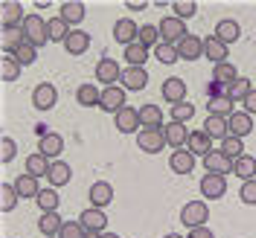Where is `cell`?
<instances>
[{
  "mask_svg": "<svg viewBox=\"0 0 256 238\" xmlns=\"http://www.w3.org/2000/svg\"><path fill=\"white\" fill-rule=\"evenodd\" d=\"M158 29H160V38H163V44H172V47H178L190 32H186V23L180 20V17H163L158 23Z\"/></svg>",
  "mask_w": 256,
  "mask_h": 238,
  "instance_id": "obj_1",
  "label": "cell"
},
{
  "mask_svg": "<svg viewBox=\"0 0 256 238\" xmlns=\"http://www.w3.org/2000/svg\"><path fill=\"white\" fill-rule=\"evenodd\" d=\"M24 32H26V41H30L32 47H44V44H50V26H47L44 17L26 15V20H24Z\"/></svg>",
  "mask_w": 256,
  "mask_h": 238,
  "instance_id": "obj_2",
  "label": "cell"
},
{
  "mask_svg": "<svg viewBox=\"0 0 256 238\" xmlns=\"http://www.w3.org/2000/svg\"><path fill=\"white\" fill-rule=\"evenodd\" d=\"M207 218H210V207L204 204V201H190V204H184V209H180V221L186 224L190 230L204 227Z\"/></svg>",
  "mask_w": 256,
  "mask_h": 238,
  "instance_id": "obj_3",
  "label": "cell"
},
{
  "mask_svg": "<svg viewBox=\"0 0 256 238\" xmlns=\"http://www.w3.org/2000/svg\"><path fill=\"white\" fill-rule=\"evenodd\" d=\"M137 38H140V26H137L131 17H120V20L114 23V41H116V44L131 47V44H137Z\"/></svg>",
  "mask_w": 256,
  "mask_h": 238,
  "instance_id": "obj_4",
  "label": "cell"
},
{
  "mask_svg": "<svg viewBox=\"0 0 256 238\" xmlns=\"http://www.w3.org/2000/svg\"><path fill=\"white\" fill-rule=\"evenodd\" d=\"M137 145L143 148L146 154H158V151H163V145H166L163 128H143V131L137 134Z\"/></svg>",
  "mask_w": 256,
  "mask_h": 238,
  "instance_id": "obj_5",
  "label": "cell"
},
{
  "mask_svg": "<svg viewBox=\"0 0 256 238\" xmlns=\"http://www.w3.org/2000/svg\"><path fill=\"white\" fill-rule=\"evenodd\" d=\"M99 108L105 113H114L116 116V113L126 108V87H116V84L114 87H105L102 90V99H99Z\"/></svg>",
  "mask_w": 256,
  "mask_h": 238,
  "instance_id": "obj_6",
  "label": "cell"
},
{
  "mask_svg": "<svg viewBox=\"0 0 256 238\" xmlns=\"http://www.w3.org/2000/svg\"><path fill=\"white\" fill-rule=\"evenodd\" d=\"M94 76H96V79H99V81H102L105 87H114L116 81L122 79V67H120V64H116V61H114V58H108V55H105L102 61L96 64Z\"/></svg>",
  "mask_w": 256,
  "mask_h": 238,
  "instance_id": "obj_7",
  "label": "cell"
},
{
  "mask_svg": "<svg viewBox=\"0 0 256 238\" xmlns=\"http://www.w3.org/2000/svg\"><path fill=\"white\" fill-rule=\"evenodd\" d=\"M0 20H3V29H18V26H24V6L18 3V0H6L3 6H0Z\"/></svg>",
  "mask_w": 256,
  "mask_h": 238,
  "instance_id": "obj_8",
  "label": "cell"
},
{
  "mask_svg": "<svg viewBox=\"0 0 256 238\" xmlns=\"http://www.w3.org/2000/svg\"><path fill=\"white\" fill-rule=\"evenodd\" d=\"M56 102H58V90H56V84H50V81H41V84L32 90V105H35L38 111L56 108Z\"/></svg>",
  "mask_w": 256,
  "mask_h": 238,
  "instance_id": "obj_9",
  "label": "cell"
},
{
  "mask_svg": "<svg viewBox=\"0 0 256 238\" xmlns=\"http://www.w3.org/2000/svg\"><path fill=\"white\" fill-rule=\"evenodd\" d=\"M201 195H204L207 201L224 198V195H227V177H224V175H212V172H207V175L201 177Z\"/></svg>",
  "mask_w": 256,
  "mask_h": 238,
  "instance_id": "obj_10",
  "label": "cell"
},
{
  "mask_svg": "<svg viewBox=\"0 0 256 238\" xmlns=\"http://www.w3.org/2000/svg\"><path fill=\"white\" fill-rule=\"evenodd\" d=\"M204 169L212 172V175H227V172H233V160L227 157L222 148H212L210 154H204Z\"/></svg>",
  "mask_w": 256,
  "mask_h": 238,
  "instance_id": "obj_11",
  "label": "cell"
},
{
  "mask_svg": "<svg viewBox=\"0 0 256 238\" xmlns=\"http://www.w3.org/2000/svg\"><path fill=\"white\" fill-rule=\"evenodd\" d=\"M178 55L184 58V61H198L201 55H204V38H198V35H186L180 44H178Z\"/></svg>",
  "mask_w": 256,
  "mask_h": 238,
  "instance_id": "obj_12",
  "label": "cell"
},
{
  "mask_svg": "<svg viewBox=\"0 0 256 238\" xmlns=\"http://www.w3.org/2000/svg\"><path fill=\"white\" fill-rule=\"evenodd\" d=\"M114 122H116V128L122 131V134H134L137 128L143 125V119H140V111L137 108H131V105H126L122 111L114 116Z\"/></svg>",
  "mask_w": 256,
  "mask_h": 238,
  "instance_id": "obj_13",
  "label": "cell"
},
{
  "mask_svg": "<svg viewBox=\"0 0 256 238\" xmlns=\"http://www.w3.org/2000/svg\"><path fill=\"white\" fill-rule=\"evenodd\" d=\"M146 84H148L146 67H126V70H122V87H126V90L137 93V90H143Z\"/></svg>",
  "mask_w": 256,
  "mask_h": 238,
  "instance_id": "obj_14",
  "label": "cell"
},
{
  "mask_svg": "<svg viewBox=\"0 0 256 238\" xmlns=\"http://www.w3.org/2000/svg\"><path fill=\"white\" fill-rule=\"evenodd\" d=\"M160 93H163V99H166V102H172V105H178V102H186V81L178 79V76H172V79L163 81Z\"/></svg>",
  "mask_w": 256,
  "mask_h": 238,
  "instance_id": "obj_15",
  "label": "cell"
},
{
  "mask_svg": "<svg viewBox=\"0 0 256 238\" xmlns=\"http://www.w3.org/2000/svg\"><path fill=\"white\" fill-rule=\"evenodd\" d=\"M88 198H90V204L96 209H105L114 201V186L108 180H96L94 186H90V192H88Z\"/></svg>",
  "mask_w": 256,
  "mask_h": 238,
  "instance_id": "obj_16",
  "label": "cell"
},
{
  "mask_svg": "<svg viewBox=\"0 0 256 238\" xmlns=\"http://www.w3.org/2000/svg\"><path fill=\"white\" fill-rule=\"evenodd\" d=\"M163 137H166V145H172V148H186V140H190V131L184 122H169V125H163Z\"/></svg>",
  "mask_w": 256,
  "mask_h": 238,
  "instance_id": "obj_17",
  "label": "cell"
},
{
  "mask_svg": "<svg viewBox=\"0 0 256 238\" xmlns=\"http://www.w3.org/2000/svg\"><path fill=\"white\" fill-rule=\"evenodd\" d=\"M227 125H230V137H239V140H244L250 131H254V116L244 111H236L230 119H227Z\"/></svg>",
  "mask_w": 256,
  "mask_h": 238,
  "instance_id": "obj_18",
  "label": "cell"
},
{
  "mask_svg": "<svg viewBox=\"0 0 256 238\" xmlns=\"http://www.w3.org/2000/svg\"><path fill=\"white\" fill-rule=\"evenodd\" d=\"M79 221H82V227L88 230V233H105V227H108V215L102 212V209H84L79 215Z\"/></svg>",
  "mask_w": 256,
  "mask_h": 238,
  "instance_id": "obj_19",
  "label": "cell"
},
{
  "mask_svg": "<svg viewBox=\"0 0 256 238\" xmlns=\"http://www.w3.org/2000/svg\"><path fill=\"white\" fill-rule=\"evenodd\" d=\"M169 169L178 172V175H190L192 169H195V154H192L190 148H178V151H172V157H169Z\"/></svg>",
  "mask_w": 256,
  "mask_h": 238,
  "instance_id": "obj_20",
  "label": "cell"
},
{
  "mask_svg": "<svg viewBox=\"0 0 256 238\" xmlns=\"http://www.w3.org/2000/svg\"><path fill=\"white\" fill-rule=\"evenodd\" d=\"M0 44H3V52H6V55H15L18 47L26 44V32H24V26H18V29H3L0 32Z\"/></svg>",
  "mask_w": 256,
  "mask_h": 238,
  "instance_id": "obj_21",
  "label": "cell"
},
{
  "mask_svg": "<svg viewBox=\"0 0 256 238\" xmlns=\"http://www.w3.org/2000/svg\"><path fill=\"white\" fill-rule=\"evenodd\" d=\"M88 47H90V35L82 32V29H73L67 35V41H64V49H67L70 55H84Z\"/></svg>",
  "mask_w": 256,
  "mask_h": 238,
  "instance_id": "obj_22",
  "label": "cell"
},
{
  "mask_svg": "<svg viewBox=\"0 0 256 238\" xmlns=\"http://www.w3.org/2000/svg\"><path fill=\"white\" fill-rule=\"evenodd\" d=\"M186 148H190L192 154H210L212 151V137H210L207 131H190V140H186Z\"/></svg>",
  "mask_w": 256,
  "mask_h": 238,
  "instance_id": "obj_23",
  "label": "cell"
},
{
  "mask_svg": "<svg viewBox=\"0 0 256 238\" xmlns=\"http://www.w3.org/2000/svg\"><path fill=\"white\" fill-rule=\"evenodd\" d=\"M227 55H230V52H227V44H222L216 35H212V38H204V58H210L212 64H224Z\"/></svg>",
  "mask_w": 256,
  "mask_h": 238,
  "instance_id": "obj_24",
  "label": "cell"
},
{
  "mask_svg": "<svg viewBox=\"0 0 256 238\" xmlns=\"http://www.w3.org/2000/svg\"><path fill=\"white\" fill-rule=\"evenodd\" d=\"M70 177H73V172H70V166H67L64 160H56V163L50 166L47 180L52 183V189H58V186H67V183H70Z\"/></svg>",
  "mask_w": 256,
  "mask_h": 238,
  "instance_id": "obj_25",
  "label": "cell"
},
{
  "mask_svg": "<svg viewBox=\"0 0 256 238\" xmlns=\"http://www.w3.org/2000/svg\"><path fill=\"white\" fill-rule=\"evenodd\" d=\"M62 148H64L62 134H52V131H50L47 137H41V143H38V151H41L47 160L58 157V154H62Z\"/></svg>",
  "mask_w": 256,
  "mask_h": 238,
  "instance_id": "obj_26",
  "label": "cell"
},
{
  "mask_svg": "<svg viewBox=\"0 0 256 238\" xmlns=\"http://www.w3.org/2000/svg\"><path fill=\"white\" fill-rule=\"evenodd\" d=\"M84 15H88V9H84V3H79V0H67V3H62V17L70 23V26L82 23Z\"/></svg>",
  "mask_w": 256,
  "mask_h": 238,
  "instance_id": "obj_27",
  "label": "cell"
},
{
  "mask_svg": "<svg viewBox=\"0 0 256 238\" xmlns=\"http://www.w3.org/2000/svg\"><path fill=\"white\" fill-rule=\"evenodd\" d=\"M204 131H207L212 140H222V143L230 137V125H227V119H224V116H207Z\"/></svg>",
  "mask_w": 256,
  "mask_h": 238,
  "instance_id": "obj_28",
  "label": "cell"
},
{
  "mask_svg": "<svg viewBox=\"0 0 256 238\" xmlns=\"http://www.w3.org/2000/svg\"><path fill=\"white\" fill-rule=\"evenodd\" d=\"M239 35H242L239 23H236V20H230V17H227V20H222V23L216 26V38H218L222 44H227V47H230L233 41H239Z\"/></svg>",
  "mask_w": 256,
  "mask_h": 238,
  "instance_id": "obj_29",
  "label": "cell"
},
{
  "mask_svg": "<svg viewBox=\"0 0 256 238\" xmlns=\"http://www.w3.org/2000/svg\"><path fill=\"white\" fill-rule=\"evenodd\" d=\"M233 175H239L242 180H256V157L242 154L239 160H233Z\"/></svg>",
  "mask_w": 256,
  "mask_h": 238,
  "instance_id": "obj_30",
  "label": "cell"
},
{
  "mask_svg": "<svg viewBox=\"0 0 256 238\" xmlns=\"http://www.w3.org/2000/svg\"><path fill=\"white\" fill-rule=\"evenodd\" d=\"M50 166H52V163H50L41 151H35V154L26 157V172H30L32 177H47L50 175Z\"/></svg>",
  "mask_w": 256,
  "mask_h": 238,
  "instance_id": "obj_31",
  "label": "cell"
},
{
  "mask_svg": "<svg viewBox=\"0 0 256 238\" xmlns=\"http://www.w3.org/2000/svg\"><path fill=\"white\" fill-rule=\"evenodd\" d=\"M233 105H236V102H233V99H230V96H222V99H210L207 102V111H210V116H224V119H230V116H233Z\"/></svg>",
  "mask_w": 256,
  "mask_h": 238,
  "instance_id": "obj_32",
  "label": "cell"
},
{
  "mask_svg": "<svg viewBox=\"0 0 256 238\" xmlns=\"http://www.w3.org/2000/svg\"><path fill=\"white\" fill-rule=\"evenodd\" d=\"M99 99H102V90L96 84H82L76 90V102L82 108H94V105H99Z\"/></svg>",
  "mask_w": 256,
  "mask_h": 238,
  "instance_id": "obj_33",
  "label": "cell"
},
{
  "mask_svg": "<svg viewBox=\"0 0 256 238\" xmlns=\"http://www.w3.org/2000/svg\"><path fill=\"white\" fill-rule=\"evenodd\" d=\"M15 189L20 192V198H38L41 189H38V177H32L30 172H24V175L15 180Z\"/></svg>",
  "mask_w": 256,
  "mask_h": 238,
  "instance_id": "obj_34",
  "label": "cell"
},
{
  "mask_svg": "<svg viewBox=\"0 0 256 238\" xmlns=\"http://www.w3.org/2000/svg\"><path fill=\"white\" fill-rule=\"evenodd\" d=\"M62 218H58V215H56V212H44V215H41V218H38V230H41V233H44V238L47 236H58V233H62Z\"/></svg>",
  "mask_w": 256,
  "mask_h": 238,
  "instance_id": "obj_35",
  "label": "cell"
},
{
  "mask_svg": "<svg viewBox=\"0 0 256 238\" xmlns=\"http://www.w3.org/2000/svg\"><path fill=\"white\" fill-rule=\"evenodd\" d=\"M140 119H143L146 128H163V111L158 105H152V102L140 108Z\"/></svg>",
  "mask_w": 256,
  "mask_h": 238,
  "instance_id": "obj_36",
  "label": "cell"
},
{
  "mask_svg": "<svg viewBox=\"0 0 256 238\" xmlns=\"http://www.w3.org/2000/svg\"><path fill=\"white\" fill-rule=\"evenodd\" d=\"M0 79L3 81L20 79V64L15 61V55H6V52H3V58H0Z\"/></svg>",
  "mask_w": 256,
  "mask_h": 238,
  "instance_id": "obj_37",
  "label": "cell"
},
{
  "mask_svg": "<svg viewBox=\"0 0 256 238\" xmlns=\"http://www.w3.org/2000/svg\"><path fill=\"white\" fill-rule=\"evenodd\" d=\"M212 79H216V81H222V84H227V87H230L233 81L239 79V70H236V67H233L230 61L216 64V67H212Z\"/></svg>",
  "mask_w": 256,
  "mask_h": 238,
  "instance_id": "obj_38",
  "label": "cell"
},
{
  "mask_svg": "<svg viewBox=\"0 0 256 238\" xmlns=\"http://www.w3.org/2000/svg\"><path fill=\"white\" fill-rule=\"evenodd\" d=\"M18 198H20V192L15 189V183H3L0 186V209L3 212H12L18 207Z\"/></svg>",
  "mask_w": 256,
  "mask_h": 238,
  "instance_id": "obj_39",
  "label": "cell"
},
{
  "mask_svg": "<svg viewBox=\"0 0 256 238\" xmlns=\"http://www.w3.org/2000/svg\"><path fill=\"white\" fill-rule=\"evenodd\" d=\"M126 61H128V67H143L146 61H148V49L137 41V44H131V47H126Z\"/></svg>",
  "mask_w": 256,
  "mask_h": 238,
  "instance_id": "obj_40",
  "label": "cell"
},
{
  "mask_svg": "<svg viewBox=\"0 0 256 238\" xmlns=\"http://www.w3.org/2000/svg\"><path fill=\"white\" fill-rule=\"evenodd\" d=\"M47 26H50V41H58V44H62V41H67V35L73 32V29H70V23H67L62 15L52 17V20H47Z\"/></svg>",
  "mask_w": 256,
  "mask_h": 238,
  "instance_id": "obj_41",
  "label": "cell"
},
{
  "mask_svg": "<svg viewBox=\"0 0 256 238\" xmlns=\"http://www.w3.org/2000/svg\"><path fill=\"white\" fill-rule=\"evenodd\" d=\"M35 201H38V209H41V212H56L58 204H62V195L56 189H41V195H38Z\"/></svg>",
  "mask_w": 256,
  "mask_h": 238,
  "instance_id": "obj_42",
  "label": "cell"
},
{
  "mask_svg": "<svg viewBox=\"0 0 256 238\" xmlns=\"http://www.w3.org/2000/svg\"><path fill=\"white\" fill-rule=\"evenodd\" d=\"M250 93H254V84H250V79H236L230 87H227V96H230L233 102H244Z\"/></svg>",
  "mask_w": 256,
  "mask_h": 238,
  "instance_id": "obj_43",
  "label": "cell"
},
{
  "mask_svg": "<svg viewBox=\"0 0 256 238\" xmlns=\"http://www.w3.org/2000/svg\"><path fill=\"white\" fill-rule=\"evenodd\" d=\"M137 41H140L146 49H154L158 44H163V38H160V29L154 26V23H146V26H140V38H137Z\"/></svg>",
  "mask_w": 256,
  "mask_h": 238,
  "instance_id": "obj_44",
  "label": "cell"
},
{
  "mask_svg": "<svg viewBox=\"0 0 256 238\" xmlns=\"http://www.w3.org/2000/svg\"><path fill=\"white\" fill-rule=\"evenodd\" d=\"M154 58L160 64H175L180 55H178V47H172V44H158L154 47Z\"/></svg>",
  "mask_w": 256,
  "mask_h": 238,
  "instance_id": "obj_45",
  "label": "cell"
},
{
  "mask_svg": "<svg viewBox=\"0 0 256 238\" xmlns=\"http://www.w3.org/2000/svg\"><path fill=\"white\" fill-rule=\"evenodd\" d=\"M192 116H195V105H190V102L172 105V122H190Z\"/></svg>",
  "mask_w": 256,
  "mask_h": 238,
  "instance_id": "obj_46",
  "label": "cell"
},
{
  "mask_svg": "<svg viewBox=\"0 0 256 238\" xmlns=\"http://www.w3.org/2000/svg\"><path fill=\"white\" fill-rule=\"evenodd\" d=\"M222 151H224L230 160H239L242 154H244V143H242L239 137H227V140L222 143Z\"/></svg>",
  "mask_w": 256,
  "mask_h": 238,
  "instance_id": "obj_47",
  "label": "cell"
},
{
  "mask_svg": "<svg viewBox=\"0 0 256 238\" xmlns=\"http://www.w3.org/2000/svg\"><path fill=\"white\" fill-rule=\"evenodd\" d=\"M58 238H88V230L82 227V221H64Z\"/></svg>",
  "mask_w": 256,
  "mask_h": 238,
  "instance_id": "obj_48",
  "label": "cell"
},
{
  "mask_svg": "<svg viewBox=\"0 0 256 238\" xmlns=\"http://www.w3.org/2000/svg\"><path fill=\"white\" fill-rule=\"evenodd\" d=\"M172 9H175V17L186 20V17H192L198 12V3L195 0H178V3H172Z\"/></svg>",
  "mask_w": 256,
  "mask_h": 238,
  "instance_id": "obj_49",
  "label": "cell"
},
{
  "mask_svg": "<svg viewBox=\"0 0 256 238\" xmlns=\"http://www.w3.org/2000/svg\"><path fill=\"white\" fill-rule=\"evenodd\" d=\"M35 55H38V47H32L30 41H26L24 47H18V52H15V61L20 64V67H26V64H32V61H35Z\"/></svg>",
  "mask_w": 256,
  "mask_h": 238,
  "instance_id": "obj_50",
  "label": "cell"
},
{
  "mask_svg": "<svg viewBox=\"0 0 256 238\" xmlns=\"http://www.w3.org/2000/svg\"><path fill=\"white\" fill-rule=\"evenodd\" d=\"M15 154H18L15 140H12V137H3V140H0V163H12Z\"/></svg>",
  "mask_w": 256,
  "mask_h": 238,
  "instance_id": "obj_51",
  "label": "cell"
},
{
  "mask_svg": "<svg viewBox=\"0 0 256 238\" xmlns=\"http://www.w3.org/2000/svg\"><path fill=\"white\" fill-rule=\"evenodd\" d=\"M239 195H242V201H244V204H250V207H254V204H256V180H244Z\"/></svg>",
  "mask_w": 256,
  "mask_h": 238,
  "instance_id": "obj_52",
  "label": "cell"
},
{
  "mask_svg": "<svg viewBox=\"0 0 256 238\" xmlns=\"http://www.w3.org/2000/svg\"><path fill=\"white\" fill-rule=\"evenodd\" d=\"M222 96H227V84H222V81H210V99H222Z\"/></svg>",
  "mask_w": 256,
  "mask_h": 238,
  "instance_id": "obj_53",
  "label": "cell"
},
{
  "mask_svg": "<svg viewBox=\"0 0 256 238\" xmlns=\"http://www.w3.org/2000/svg\"><path fill=\"white\" fill-rule=\"evenodd\" d=\"M186 238H216V236H212V230L204 224V227H195V230H190V236H186Z\"/></svg>",
  "mask_w": 256,
  "mask_h": 238,
  "instance_id": "obj_54",
  "label": "cell"
},
{
  "mask_svg": "<svg viewBox=\"0 0 256 238\" xmlns=\"http://www.w3.org/2000/svg\"><path fill=\"white\" fill-rule=\"evenodd\" d=\"M126 9H131V12H143V9H148V0H126Z\"/></svg>",
  "mask_w": 256,
  "mask_h": 238,
  "instance_id": "obj_55",
  "label": "cell"
},
{
  "mask_svg": "<svg viewBox=\"0 0 256 238\" xmlns=\"http://www.w3.org/2000/svg\"><path fill=\"white\" fill-rule=\"evenodd\" d=\"M242 105H244V113H250V116H254V113H256V90H254L250 96H248V99H244Z\"/></svg>",
  "mask_w": 256,
  "mask_h": 238,
  "instance_id": "obj_56",
  "label": "cell"
},
{
  "mask_svg": "<svg viewBox=\"0 0 256 238\" xmlns=\"http://www.w3.org/2000/svg\"><path fill=\"white\" fill-rule=\"evenodd\" d=\"M35 134H38V137H47L50 131H47V125H41V122H38V125H35Z\"/></svg>",
  "mask_w": 256,
  "mask_h": 238,
  "instance_id": "obj_57",
  "label": "cell"
},
{
  "mask_svg": "<svg viewBox=\"0 0 256 238\" xmlns=\"http://www.w3.org/2000/svg\"><path fill=\"white\" fill-rule=\"evenodd\" d=\"M102 238H120L116 233H102Z\"/></svg>",
  "mask_w": 256,
  "mask_h": 238,
  "instance_id": "obj_58",
  "label": "cell"
},
{
  "mask_svg": "<svg viewBox=\"0 0 256 238\" xmlns=\"http://www.w3.org/2000/svg\"><path fill=\"white\" fill-rule=\"evenodd\" d=\"M88 238H102V233H88Z\"/></svg>",
  "mask_w": 256,
  "mask_h": 238,
  "instance_id": "obj_59",
  "label": "cell"
},
{
  "mask_svg": "<svg viewBox=\"0 0 256 238\" xmlns=\"http://www.w3.org/2000/svg\"><path fill=\"white\" fill-rule=\"evenodd\" d=\"M163 238H184V236H178V233H169V236H163Z\"/></svg>",
  "mask_w": 256,
  "mask_h": 238,
  "instance_id": "obj_60",
  "label": "cell"
},
{
  "mask_svg": "<svg viewBox=\"0 0 256 238\" xmlns=\"http://www.w3.org/2000/svg\"><path fill=\"white\" fill-rule=\"evenodd\" d=\"M47 238H56V236H47Z\"/></svg>",
  "mask_w": 256,
  "mask_h": 238,
  "instance_id": "obj_61",
  "label": "cell"
}]
</instances>
